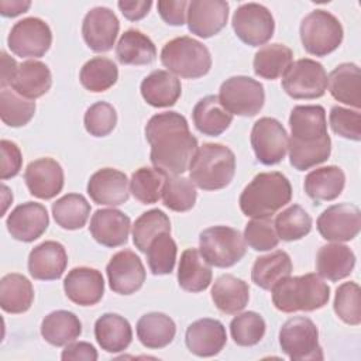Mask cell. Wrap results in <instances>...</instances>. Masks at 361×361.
<instances>
[{
	"instance_id": "41",
	"label": "cell",
	"mask_w": 361,
	"mask_h": 361,
	"mask_svg": "<svg viewBox=\"0 0 361 361\" xmlns=\"http://www.w3.org/2000/svg\"><path fill=\"white\" fill-rule=\"evenodd\" d=\"M90 214V204L83 195L68 193L52 203V216L65 230L82 228Z\"/></svg>"
},
{
	"instance_id": "8",
	"label": "cell",
	"mask_w": 361,
	"mask_h": 361,
	"mask_svg": "<svg viewBox=\"0 0 361 361\" xmlns=\"http://www.w3.org/2000/svg\"><path fill=\"white\" fill-rule=\"evenodd\" d=\"M299 32L303 48L314 56H326L336 51L344 35L340 20L326 10L310 11L302 20Z\"/></svg>"
},
{
	"instance_id": "4",
	"label": "cell",
	"mask_w": 361,
	"mask_h": 361,
	"mask_svg": "<svg viewBox=\"0 0 361 361\" xmlns=\"http://www.w3.org/2000/svg\"><path fill=\"white\" fill-rule=\"evenodd\" d=\"M272 303L283 313L313 312L327 305L330 298L329 285L317 274L286 276L274 285Z\"/></svg>"
},
{
	"instance_id": "12",
	"label": "cell",
	"mask_w": 361,
	"mask_h": 361,
	"mask_svg": "<svg viewBox=\"0 0 361 361\" xmlns=\"http://www.w3.org/2000/svg\"><path fill=\"white\" fill-rule=\"evenodd\" d=\"M231 25L235 35L250 47L264 45L275 31L271 11L258 3L241 4L233 14Z\"/></svg>"
},
{
	"instance_id": "43",
	"label": "cell",
	"mask_w": 361,
	"mask_h": 361,
	"mask_svg": "<svg viewBox=\"0 0 361 361\" xmlns=\"http://www.w3.org/2000/svg\"><path fill=\"white\" fill-rule=\"evenodd\" d=\"M275 231L279 240L296 241L307 235L312 230V217L299 204H290L274 220Z\"/></svg>"
},
{
	"instance_id": "11",
	"label": "cell",
	"mask_w": 361,
	"mask_h": 361,
	"mask_svg": "<svg viewBox=\"0 0 361 361\" xmlns=\"http://www.w3.org/2000/svg\"><path fill=\"white\" fill-rule=\"evenodd\" d=\"M282 87L292 99H317L327 89V73L314 59H298L282 76Z\"/></svg>"
},
{
	"instance_id": "22",
	"label": "cell",
	"mask_w": 361,
	"mask_h": 361,
	"mask_svg": "<svg viewBox=\"0 0 361 361\" xmlns=\"http://www.w3.org/2000/svg\"><path fill=\"white\" fill-rule=\"evenodd\" d=\"M63 290L69 300L79 306H93L104 295V279L100 271L76 267L63 279Z\"/></svg>"
},
{
	"instance_id": "15",
	"label": "cell",
	"mask_w": 361,
	"mask_h": 361,
	"mask_svg": "<svg viewBox=\"0 0 361 361\" xmlns=\"http://www.w3.org/2000/svg\"><path fill=\"white\" fill-rule=\"evenodd\" d=\"M316 224L320 235L327 241H351L361 230V212L351 203L333 204L319 216Z\"/></svg>"
},
{
	"instance_id": "59",
	"label": "cell",
	"mask_w": 361,
	"mask_h": 361,
	"mask_svg": "<svg viewBox=\"0 0 361 361\" xmlns=\"http://www.w3.org/2000/svg\"><path fill=\"white\" fill-rule=\"evenodd\" d=\"M31 6L28 0H1L0 13L4 17H16L25 13Z\"/></svg>"
},
{
	"instance_id": "19",
	"label": "cell",
	"mask_w": 361,
	"mask_h": 361,
	"mask_svg": "<svg viewBox=\"0 0 361 361\" xmlns=\"http://www.w3.org/2000/svg\"><path fill=\"white\" fill-rule=\"evenodd\" d=\"M49 217L45 206L35 202L18 204L6 220V226L13 238L31 243L39 238L48 228Z\"/></svg>"
},
{
	"instance_id": "49",
	"label": "cell",
	"mask_w": 361,
	"mask_h": 361,
	"mask_svg": "<svg viewBox=\"0 0 361 361\" xmlns=\"http://www.w3.org/2000/svg\"><path fill=\"white\" fill-rule=\"evenodd\" d=\"M265 320L257 312L237 314L230 323L231 338L237 345L251 347L258 344L265 334Z\"/></svg>"
},
{
	"instance_id": "44",
	"label": "cell",
	"mask_w": 361,
	"mask_h": 361,
	"mask_svg": "<svg viewBox=\"0 0 361 361\" xmlns=\"http://www.w3.org/2000/svg\"><path fill=\"white\" fill-rule=\"evenodd\" d=\"M166 175L157 168L142 166L131 175L130 192L142 204L157 203L162 197Z\"/></svg>"
},
{
	"instance_id": "38",
	"label": "cell",
	"mask_w": 361,
	"mask_h": 361,
	"mask_svg": "<svg viewBox=\"0 0 361 361\" xmlns=\"http://www.w3.org/2000/svg\"><path fill=\"white\" fill-rule=\"evenodd\" d=\"M293 62V52L283 44H268L261 47L252 61L254 73L262 79L274 80L286 73Z\"/></svg>"
},
{
	"instance_id": "9",
	"label": "cell",
	"mask_w": 361,
	"mask_h": 361,
	"mask_svg": "<svg viewBox=\"0 0 361 361\" xmlns=\"http://www.w3.org/2000/svg\"><path fill=\"white\" fill-rule=\"evenodd\" d=\"M279 345L293 361L323 360L316 324L305 316L286 320L279 330Z\"/></svg>"
},
{
	"instance_id": "28",
	"label": "cell",
	"mask_w": 361,
	"mask_h": 361,
	"mask_svg": "<svg viewBox=\"0 0 361 361\" xmlns=\"http://www.w3.org/2000/svg\"><path fill=\"white\" fill-rule=\"evenodd\" d=\"M345 185V175L341 168L327 165L310 171L303 182L306 195L319 204L338 197Z\"/></svg>"
},
{
	"instance_id": "45",
	"label": "cell",
	"mask_w": 361,
	"mask_h": 361,
	"mask_svg": "<svg viewBox=\"0 0 361 361\" xmlns=\"http://www.w3.org/2000/svg\"><path fill=\"white\" fill-rule=\"evenodd\" d=\"M161 233H171L169 217L159 209H151L133 224V243L138 251L145 252L151 241Z\"/></svg>"
},
{
	"instance_id": "42",
	"label": "cell",
	"mask_w": 361,
	"mask_h": 361,
	"mask_svg": "<svg viewBox=\"0 0 361 361\" xmlns=\"http://www.w3.org/2000/svg\"><path fill=\"white\" fill-rule=\"evenodd\" d=\"M118 79L117 65L104 56L89 59L80 69L79 80L89 92H104L110 89Z\"/></svg>"
},
{
	"instance_id": "26",
	"label": "cell",
	"mask_w": 361,
	"mask_h": 361,
	"mask_svg": "<svg viewBox=\"0 0 361 361\" xmlns=\"http://www.w3.org/2000/svg\"><path fill=\"white\" fill-rule=\"evenodd\" d=\"M142 99L152 107H171L182 93L180 80L169 71L158 69L145 76L140 86Z\"/></svg>"
},
{
	"instance_id": "20",
	"label": "cell",
	"mask_w": 361,
	"mask_h": 361,
	"mask_svg": "<svg viewBox=\"0 0 361 361\" xmlns=\"http://www.w3.org/2000/svg\"><path fill=\"white\" fill-rule=\"evenodd\" d=\"M24 180L32 196L48 200L62 190L63 169L52 158H38L27 165Z\"/></svg>"
},
{
	"instance_id": "14",
	"label": "cell",
	"mask_w": 361,
	"mask_h": 361,
	"mask_svg": "<svg viewBox=\"0 0 361 361\" xmlns=\"http://www.w3.org/2000/svg\"><path fill=\"white\" fill-rule=\"evenodd\" d=\"M288 133L272 117H261L251 130V147L257 159L264 165L279 164L288 151Z\"/></svg>"
},
{
	"instance_id": "16",
	"label": "cell",
	"mask_w": 361,
	"mask_h": 361,
	"mask_svg": "<svg viewBox=\"0 0 361 361\" xmlns=\"http://www.w3.org/2000/svg\"><path fill=\"white\" fill-rule=\"evenodd\" d=\"M109 286L118 295L137 292L145 281V268L135 252L121 250L116 252L106 267Z\"/></svg>"
},
{
	"instance_id": "47",
	"label": "cell",
	"mask_w": 361,
	"mask_h": 361,
	"mask_svg": "<svg viewBox=\"0 0 361 361\" xmlns=\"http://www.w3.org/2000/svg\"><path fill=\"white\" fill-rule=\"evenodd\" d=\"M178 247L171 233H161L148 245L147 262L154 275H168L173 271Z\"/></svg>"
},
{
	"instance_id": "29",
	"label": "cell",
	"mask_w": 361,
	"mask_h": 361,
	"mask_svg": "<svg viewBox=\"0 0 361 361\" xmlns=\"http://www.w3.org/2000/svg\"><path fill=\"white\" fill-rule=\"evenodd\" d=\"M327 86L337 102L355 110L361 107V72L358 65L345 62L336 66L327 78Z\"/></svg>"
},
{
	"instance_id": "54",
	"label": "cell",
	"mask_w": 361,
	"mask_h": 361,
	"mask_svg": "<svg viewBox=\"0 0 361 361\" xmlns=\"http://www.w3.org/2000/svg\"><path fill=\"white\" fill-rule=\"evenodd\" d=\"M0 149H1L0 178L1 180H6L18 175L23 165V155L17 144L8 140L0 141Z\"/></svg>"
},
{
	"instance_id": "5",
	"label": "cell",
	"mask_w": 361,
	"mask_h": 361,
	"mask_svg": "<svg viewBox=\"0 0 361 361\" xmlns=\"http://www.w3.org/2000/svg\"><path fill=\"white\" fill-rule=\"evenodd\" d=\"M234 173V152L216 142H206L199 147L189 166V179L203 190H219L228 186Z\"/></svg>"
},
{
	"instance_id": "6",
	"label": "cell",
	"mask_w": 361,
	"mask_h": 361,
	"mask_svg": "<svg viewBox=\"0 0 361 361\" xmlns=\"http://www.w3.org/2000/svg\"><path fill=\"white\" fill-rule=\"evenodd\" d=\"M162 65L185 79L204 76L212 68V55L203 42L183 35L168 41L161 51Z\"/></svg>"
},
{
	"instance_id": "3",
	"label": "cell",
	"mask_w": 361,
	"mask_h": 361,
	"mask_svg": "<svg viewBox=\"0 0 361 361\" xmlns=\"http://www.w3.org/2000/svg\"><path fill=\"white\" fill-rule=\"evenodd\" d=\"M292 199V186L281 172H259L243 189L240 209L247 217H271Z\"/></svg>"
},
{
	"instance_id": "2",
	"label": "cell",
	"mask_w": 361,
	"mask_h": 361,
	"mask_svg": "<svg viewBox=\"0 0 361 361\" xmlns=\"http://www.w3.org/2000/svg\"><path fill=\"white\" fill-rule=\"evenodd\" d=\"M289 162L295 169H310L330 157L331 140L323 106H295L289 116Z\"/></svg>"
},
{
	"instance_id": "34",
	"label": "cell",
	"mask_w": 361,
	"mask_h": 361,
	"mask_svg": "<svg viewBox=\"0 0 361 361\" xmlns=\"http://www.w3.org/2000/svg\"><path fill=\"white\" fill-rule=\"evenodd\" d=\"M212 265L196 248L182 252L178 267V283L183 290L197 293L209 288L212 282Z\"/></svg>"
},
{
	"instance_id": "48",
	"label": "cell",
	"mask_w": 361,
	"mask_h": 361,
	"mask_svg": "<svg viewBox=\"0 0 361 361\" xmlns=\"http://www.w3.org/2000/svg\"><path fill=\"white\" fill-rule=\"evenodd\" d=\"M35 103L13 90L3 89L0 93V117L10 127H23L34 117Z\"/></svg>"
},
{
	"instance_id": "56",
	"label": "cell",
	"mask_w": 361,
	"mask_h": 361,
	"mask_svg": "<svg viewBox=\"0 0 361 361\" xmlns=\"http://www.w3.org/2000/svg\"><path fill=\"white\" fill-rule=\"evenodd\" d=\"M61 358L63 361H96L97 360V351L96 348L86 341H72L66 344L65 350L61 354Z\"/></svg>"
},
{
	"instance_id": "40",
	"label": "cell",
	"mask_w": 361,
	"mask_h": 361,
	"mask_svg": "<svg viewBox=\"0 0 361 361\" xmlns=\"http://www.w3.org/2000/svg\"><path fill=\"white\" fill-rule=\"evenodd\" d=\"M290 272L292 261L289 254L278 250L255 259L251 269V279L257 286L271 290L275 283L289 276Z\"/></svg>"
},
{
	"instance_id": "33",
	"label": "cell",
	"mask_w": 361,
	"mask_h": 361,
	"mask_svg": "<svg viewBox=\"0 0 361 361\" xmlns=\"http://www.w3.org/2000/svg\"><path fill=\"white\" fill-rule=\"evenodd\" d=\"M250 299L248 283L231 274L219 276L212 288V300L226 314L241 312Z\"/></svg>"
},
{
	"instance_id": "52",
	"label": "cell",
	"mask_w": 361,
	"mask_h": 361,
	"mask_svg": "<svg viewBox=\"0 0 361 361\" xmlns=\"http://www.w3.org/2000/svg\"><path fill=\"white\" fill-rule=\"evenodd\" d=\"M244 240L254 251H268L278 245L279 237L271 217L252 219L245 224Z\"/></svg>"
},
{
	"instance_id": "39",
	"label": "cell",
	"mask_w": 361,
	"mask_h": 361,
	"mask_svg": "<svg viewBox=\"0 0 361 361\" xmlns=\"http://www.w3.org/2000/svg\"><path fill=\"white\" fill-rule=\"evenodd\" d=\"M34 300L32 283L21 274H7L0 281V306L4 312H27Z\"/></svg>"
},
{
	"instance_id": "25",
	"label": "cell",
	"mask_w": 361,
	"mask_h": 361,
	"mask_svg": "<svg viewBox=\"0 0 361 361\" xmlns=\"http://www.w3.org/2000/svg\"><path fill=\"white\" fill-rule=\"evenodd\" d=\"M68 265L65 247L58 241H44L28 255V272L38 281H54L62 276Z\"/></svg>"
},
{
	"instance_id": "36",
	"label": "cell",
	"mask_w": 361,
	"mask_h": 361,
	"mask_svg": "<svg viewBox=\"0 0 361 361\" xmlns=\"http://www.w3.org/2000/svg\"><path fill=\"white\" fill-rule=\"evenodd\" d=\"M80 333L82 323L79 317L68 310H55L47 314L41 323V336L47 343L55 347L75 341Z\"/></svg>"
},
{
	"instance_id": "17",
	"label": "cell",
	"mask_w": 361,
	"mask_h": 361,
	"mask_svg": "<svg viewBox=\"0 0 361 361\" xmlns=\"http://www.w3.org/2000/svg\"><path fill=\"white\" fill-rule=\"evenodd\" d=\"M120 23L117 16L109 7H93L82 23V35L86 45L94 52H107L113 48Z\"/></svg>"
},
{
	"instance_id": "37",
	"label": "cell",
	"mask_w": 361,
	"mask_h": 361,
	"mask_svg": "<svg viewBox=\"0 0 361 361\" xmlns=\"http://www.w3.org/2000/svg\"><path fill=\"white\" fill-rule=\"evenodd\" d=\"M116 56L123 65H148L157 56L155 44L140 30H127L121 34L117 47Z\"/></svg>"
},
{
	"instance_id": "10",
	"label": "cell",
	"mask_w": 361,
	"mask_h": 361,
	"mask_svg": "<svg viewBox=\"0 0 361 361\" xmlns=\"http://www.w3.org/2000/svg\"><path fill=\"white\" fill-rule=\"evenodd\" d=\"M219 100L230 114L252 117L262 109L265 92L264 86L250 76H233L221 83Z\"/></svg>"
},
{
	"instance_id": "21",
	"label": "cell",
	"mask_w": 361,
	"mask_h": 361,
	"mask_svg": "<svg viewBox=\"0 0 361 361\" xmlns=\"http://www.w3.org/2000/svg\"><path fill=\"white\" fill-rule=\"evenodd\" d=\"M87 195L97 204L120 206L130 196L127 175L114 168L99 169L87 182Z\"/></svg>"
},
{
	"instance_id": "24",
	"label": "cell",
	"mask_w": 361,
	"mask_h": 361,
	"mask_svg": "<svg viewBox=\"0 0 361 361\" xmlns=\"http://www.w3.org/2000/svg\"><path fill=\"white\" fill-rule=\"evenodd\" d=\"M131 221L117 209H99L90 219L89 231L92 237L104 247H120L127 243Z\"/></svg>"
},
{
	"instance_id": "31",
	"label": "cell",
	"mask_w": 361,
	"mask_h": 361,
	"mask_svg": "<svg viewBox=\"0 0 361 361\" xmlns=\"http://www.w3.org/2000/svg\"><path fill=\"white\" fill-rule=\"evenodd\" d=\"M94 337L102 350L107 353H121L130 345L133 330L128 320L123 316L104 313L94 323Z\"/></svg>"
},
{
	"instance_id": "18",
	"label": "cell",
	"mask_w": 361,
	"mask_h": 361,
	"mask_svg": "<svg viewBox=\"0 0 361 361\" xmlns=\"http://www.w3.org/2000/svg\"><path fill=\"white\" fill-rule=\"evenodd\" d=\"M228 3L224 0H192L188 6V28L200 38L219 34L227 24Z\"/></svg>"
},
{
	"instance_id": "58",
	"label": "cell",
	"mask_w": 361,
	"mask_h": 361,
	"mask_svg": "<svg viewBox=\"0 0 361 361\" xmlns=\"http://www.w3.org/2000/svg\"><path fill=\"white\" fill-rule=\"evenodd\" d=\"M18 71V65L14 58H11L6 51H1V78L0 85L4 89L7 85L11 86L13 79L16 78V73Z\"/></svg>"
},
{
	"instance_id": "1",
	"label": "cell",
	"mask_w": 361,
	"mask_h": 361,
	"mask_svg": "<svg viewBox=\"0 0 361 361\" xmlns=\"http://www.w3.org/2000/svg\"><path fill=\"white\" fill-rule=\"evenodd\" d=\"M145 138L151 145V162L165 175H182L197 152V140L188 120L176 111L152 116L145 126Z\"/></svg>"
},
{
	"instance_id": "51",
	"label": "cell",
	"mask_w": 361,
	"mask_h": 361,
	"mask_svg": "<svg viewBox=\"0 0 361 361\" xmlns=\"http://www.w3.org/2000/svg\"><path fill=\"white\" fill-rule=\"evenodd\" d=\"M83 124L90 135L106 137L117 124L116 109L107 102H97L86 110Z\"/></svg>"
},
{
	"instance_id": "13",
	"label": "cell",
	"mask_w": 361,
	"mask_h": 361,
	"mask_svg": "<svg viewBox=\"0 0 361 361\" xmlns=\"http://www.w3.org/2000/svg\"><path fill=\"white\" fill-rule=\"evenodd\" d=\"M51 44V28L38 17H27L17 21L7 37L10 51L21 58H41Z\"/></svg>"
},
{
	"instance_id": "27",
	"label": "cell",
	"mask_w": 361,
	"mask_h": 361,
	"mask_svg": "<svg viewBox=\"0 0 361 361\" xmlns=\"http://www.w3.org/2000/svg\"><path fill=\"white\" fill-rule=\"evenodd\" d=\"M355 265V255L353 250L340 243L322 245L316 255L317 275L336 282L347 278Z\"/></svg>"
},
{
	"instance_id": "35",
	"label": "cell",
	"mask_w": 361,
	"mask_h": 361,
	"mask_svg": "<svg viewBox=\"0 0 361 361\" xmlns=\"http://www.w3.org/2000/svg\"><path fill=\"white\" fill-rule=\"evenodd\" d=\"M137 337L147 348H164L172 343L176 334L175 322L165 313L151 312L137 322Z\"/></svg>"
},
{
	"instance_id": "30",
	"label": "cell",
	"mask_w": 361,
	"mask_h": 361,
	"mask_svg": "<svg viewBox=\"0 0 361 361\" xmlns=\"http://www.w3.org/2000/svg\"><path fill=\"white\" fill-rule=\"evenodd\" d=\"M51 85L52 75L49 68L35 59L20 63L16 78L11 82L13 90L30 100L44 96L51 89Z\"/></svg>"
},
{
	"instance_id": "50",
	"label": "cell",
	"mask_w": 361,
	"mask_h": 361,
	"mask_svg": "<svg viewBox=\"0 0 361 361\" xmlns=\"http://www.w3.org/2000/svg\"><path fill=\"white\" fill-rule=\"evenodd\" d=\"M334 312L344 323L357 326L361 323V290L355 282L341 283L334 296Z\"/></svg>"
},
{
	"instance_id": "32",
	"label": "cell",
	"mask_w": 361,
	"mask_h": 361,
	"mask_svg": "<svg viewBox=\"0 0 361 361\" xmlns=\"http://www.w3.org/2000/svg\"><path fill=\"white\" fill-rule=\"evenodd\" d=\"M192 117L197 131L209 137L223 134L233 121V114L221 106L219 96L216 94H209L200 99L193 107Z\"/></svg>"
},
{
	"instance_id": "46",
	"label": "cell",
	"mask_w": 361,
	"mask_h": 361,
	"mask_svg": "<svg viewBox=\"0 0 361 361\" xmlns=\"http://www.w3.org/2000/svg\"><path fill=\"white\" fill-rule=\"evenodd\" d=\"M196 188L195 183L185 176L180 175H166L164 190H162V202L164 206L173 212H188L196 203Z\"/></svg>"
},
{
	"instance_id": "57",
	"label": "cell",
	"mask_w": 361,
	"mask_h": 361,
	"mask_svg": "<svg viewBox=\"0 0 361 361\" xmlns=\"http://www.w3.org/2000/svg\"><path fill=\"white\" fill-rule=\"evenodd\" d=\"M117 6L127 20L138 21L148 14L149 8L152 7V1L151 0H135V1L121 0L117 3Z\"/></svg>"
},
{
	"instance_id": "23",
	"label": "cell",
	"mask_w": 361,
	"mask_h": 361,
	"mask_svg": "<svg viewBox=\"0 0 361 361\" xmlns=\"http://www.w3.org/2000/svg\"><path fill=\"white\" fill-rule=\"evenodd\" d=\"M188 350L197 357L217 355L227 343V333L217 319H199L193 322L185 334Z\"/></svg>"
},
{
	"instance_id": "7",
	"label": "cell",
	"mask_w": 361,
	"mask_h": 361,
	"mask_svg": "<svg viewBox=\"0 0 361 361\" xmlns=\"http://www.w3.org/2000/svg\"><path fill=\"white\" fill-rule=\"evenodd\" d=\"M199 251L210 265L228 268L245 255L247 243L237 228L213 226L199 234Z\"/></svg>"
},
{
	"instance_id": "53",
	"label": "cell",
	"mask_w": 361,
	"mask_h": 361,
	"mask_svg": "<svg viewBox=\"0 0 361 361\" xmlns=\"http://www.w3.org/2000/svg\"><path fill=\"white\" fill-rule=\"evenodd\" d=\"M331 130L347 140H361V116L358 110H350L341 106H334L329 116Z\"/></svg>"
},
{
	"instance_id": "55",
	"label": "cell",
	"mask_w": 361,
	"mask_h": 361,
	"mask_svg": "<svg viewBox=\"0 0 361 361\" xmlns=\"http://www.w3.org/2000/svg\"><path fill=\"white\" fill-rule=\"evenodd\" d=\"M189 1L186 0H161L158 1V13L169 25H183L186 20Z\"/></svg>"
}]
</instances>
